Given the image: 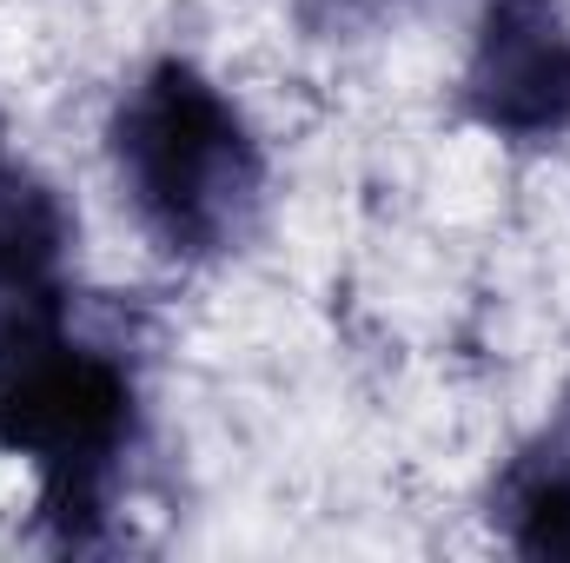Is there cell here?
Masks as SVG:
<instances>
[{
  "label": "cell",
  "mask_w": 570,
  "mask_h": 563,
  "mask_svg": "<svg viewBox=\"0 0 570 563\" xmlns=\"http://www.w3.org/2000/svg\"><path fill=\"white\" fill-rule=\"evenodd\" d=\"M140 431L134 378L114 352L67 332V298L0 305V444L33 464L60 544H94Z\"/></svg>",
  "instance_id": "6da1fadb"
},
{
  "label": "cell",
  "mask_w": 570,
  "mask_h": 563,
  "mask_svg": "<svg viewBox=\"0 0 570 563\" xmlns=\"http://www.w3.org/2000/svg\"><path fill=\"white\" fill-rule=\"evenodd\" d=\"M114 166L153 246L173 259H226L259 226L266 152L193 60H153L127 87Z\"/></svg>",
  "instance_id": "7a4b0ae2"
},
{
  "label": "cell",
  "mask_w": 570,
  "mask_h": 563,
  "mask_svg": "<svg viewBox=\"0 0 570 563\" xmlns=\"http://www.w3.org/2000/svg\"><path fill=\"white\" fill-rule=\"evenodd\" d=\"M464 113L498 140L570 134V0H491L464 60Z\"/></svg>",
  "instance_id": "3957f363"
},
{
  "label": "cell",
  "mask_w": 570,
  "mask_h": 563,
  "mask_svg": "<svg viewBox=\"0 0 570 563\" xmlns=\"http://www.w3.org/2000/svg\"><path fill=\"white\" fill-rule=\"evenodd\" d=\"M491 524L518 557L570 563V392L491 484Z\"/></svg>",
  "instance_id": "277c9868"
},
{
  "label": "cell",
  "mask_w": 570,
  "mask_h": 563,
  "mask_svg": "<svg viewBox=\"0 0 570 563\" xmlns=\"http://www.w3.org/2000/svg\"><path fill=\"white\" fill-rule=\"evenodd\" d=\"M67 246H73V219L60 192L0 152V305L60 292Z\"/></svg>",
  "instance_id": "5b68a950"
},
{
  "label": "cell",
  "mask_w": 570,
  "mask_h": 563,
  "mask_svg": "<svg viewBox=\"0 0 570 563\" xmlns=\"http://www.w3.org/2000/svg\"><path fill=\"white\" fill-rule=\"evenodd\" d=\"M385 7H392V0H298L305 27H318V33H352V27H372Z\"/></svg>",
  "instance_id": "8992f818"
}]
</instances>
